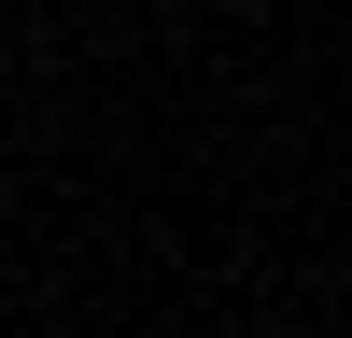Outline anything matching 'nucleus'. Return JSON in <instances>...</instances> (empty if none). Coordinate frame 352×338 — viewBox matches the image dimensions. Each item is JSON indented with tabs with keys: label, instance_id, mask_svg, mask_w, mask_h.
I'll return each mask as SVG.
<instances>
[]
</instances>
